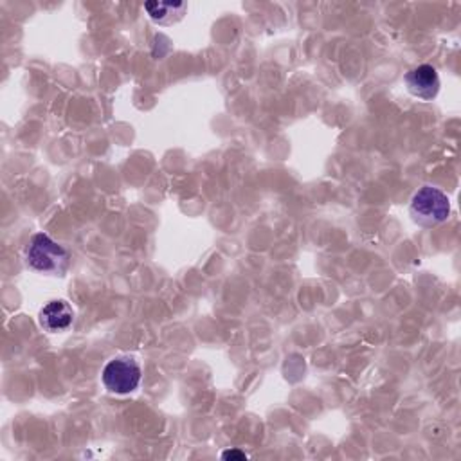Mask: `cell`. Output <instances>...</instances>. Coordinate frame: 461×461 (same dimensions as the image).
Masks as SVG:
<instances>
[{"instance_id": "8992f818", "label": "cell", "mask_w": 461, "mask_h": 461, "mask_svg": "<svg viewBox=\"0 0 461 461\" xmlns=\"http://www.w3.org/2000/svg\"><path fill=\"white\" fill-rule=\"evenodd\" d=\"M145 10L148 12L150 19L155 22V24H161V26H170V24H175L179 22L186 10H188V4H173V3H148L145 4Z\"/></svg>"}, {"instance_id": "3957f363", "label": "cell", "mask_w": 461, "mask_h": 461, "mask_svg": "<svg viewBox=\"0 0 461 461\" xmlns=\"http://www.w3.org/2000/svg\"><path fill=\"white\" fill-rule=\"evenodd\" d=\"M141 366L130 356H120L108 361L101 375L105 388L115 395L134 393L141 384Z\"/></svg>"}, {"instance_id": "7a4b0ae2", "label": "cell", "mask_w": 461, "mask_h": 461, "mask_svg": "<svg viewBox=\"0 0 461 461\" xmlns=\"http://www.w3.org/2000/svg\"><path fill=\"white\" fill-rule=\"evenodd\" d=\"M409 213L420 227L432 229L448 220L450 202L441 189L434 186H422L413 195Z\"/></svg>"}, {"instance_id": "5b68a950", "label": "cell", "mask_w": 461, "mask_h": 461, "mask_svg": "<svg viewBox=\"0 0 461 461\" xmlns=\"http://www.w3.org/2000/svg\"><path fill=\"white\" fill-rule=\"evenodd\" d=\"M38 321L46 331H63L74 323V310L67 301L53 299L47 305H44V308L38 314Z\"/></svg>"}, {"instance_id": "52a82bcc", "label": "cell", "mask_w": 461, "mask_h": 461, "mask_svg": "<svg viewBox=\"0 0 461 461\" xmlns=\"http://www.w3.org/2000/svg\"><path fill=\"white\" fill-rule=\"evenodd\" d=\"M222 457H223V459H229V457H230V459H235V457H239V459H246L247 456H246L244 452H240V450H227V452H223V454H222Z\"/></svg>"}, {"instance_id": "6da1fadb", "label": "cell", "mask_w": 461, "mask_h": 461, "mask_svg": "<svg viewBox=\"0 0 461 461\" xmlns=\"http://www.w3.org/2000/svg\"><path fill=\"white\" fill-rule=\"evenodd\" d=\"M71 253L46 233L35 235L26 247L28 265L42 274L63 276L71 267Z\"/></svg>"}, {"instance_id": "277c9868", "label": "cell", "mask_w": 461, "mask_h": 461, "mask_svg": "<svg viewBox=\"0 0 461 461\" xmlns=\"http://www.w3.org/2000/svg\"><path fill=\"white\" fill-rule=\"evenodd\" d=\"M406 87L411 96L432 101L440 92V76L432 65H418L406 74Z\"/></svg>"}]
</instances>
